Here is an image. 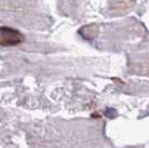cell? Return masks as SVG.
Wrapping results in <instances>:
<instances>
[{
  "instance_id": "6da1fadb",
  "label": "cell",
  "mask_w": 149,
  "mask_h": 148,
  "mask_svg": "<svg viewBox=\"0 0 149 148\" xmlns=\"http://www.w3.org/2000/svg\"><path fill=\"white\" fill-rule=\"evenodd\" d=\"M24 40H25V37L20 31L7 26L0 27V46H3V47L18 46Z\"/></svg>"
}]
</instances>
